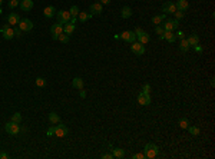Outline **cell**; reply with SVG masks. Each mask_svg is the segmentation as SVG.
<instances>
[{"label":"cell","instance_id":"obj_1","mask_svg":"<svg viewBox=\"0 0 215 159\" xmlns=\"http://www.w3.org/2000/svg\"><path fill=\"white\" fill-rule=\"evenodd\" d=\"M69 133V129L66 128L63 123H58V126H52L49 131H47V136H52V135H56L58 138H63Z\"/></svg>","mask_w":215,"mask_h":159},{"label":"cell","instance_id":"obj_2","mask_svg":"<svg viewBox=\"0 0 215 159\" xmlns=\"http://www.w3.org/2000/svg\"><path fill=\"white\" fill-rule=\"evenodd\" d=\"M143 151H145V158H149V159L157 158L159 155V148L155 143H146Z\"/></svg>","mask_w":215,"mask_h":159},{"label":"cell","instance_id":"obj_3","mask_svg":"<svg viewBox=\"0 0 215 159\" xmlns=\"http://www.w3.org/2000/svg\"><path fill=\"white\" fill-rule=\"evenodd\" d=\"M4 129H6V132L9 135H19L20 132V126L19 123H14V122H7L6 125H4Z\"/></svg>","mask_w":215,"mask_h":159},{"label":"cell","instance_id":"obj_4","mask_svg":"<svg viewBox=\"0 0 215 159\" xmlns=\"http://www.w3.org/2000/svg\"><path fill=\"white\" fill-rule=\"evenodd\" d=\"M1 33H3V37L6 40H10L14 37V30L12 29V26L10 25H4V26H1Z\"/></svg>","mask_w":215,"mask_h":159},{"label":"cell","instance_id":"obj_5","mask_svg":"<svg viewBox=\"0 0 215 159\" xmlns=\"http://www.w3.org/2000/svg\"><path fill=\"white\" fill-rule=\"evenodd\" d=\"M58 19H59V23H60V25H66V23H69L72 20V16L69 12L60 10V12H58Z\"/></svg>","mask_w":215,"mask_h":159},{"label":"cell","instance_id":"obj_6","mask_svg":"<svg viewBox=\"0 0 215 159\" xmlns=\"http://www.w3.org/2000/svg\"><path fill=\"white\" fill-rule=\"evenodd\" d=\"M165 23H163V29L165 30H175V29H178V26H179V22L175 19H165L163 20Z\"/></svg>","mask_w":215,"mask_h":159},{"label":"cell","instance_id":"obj_7","mask_svg":"<svg viewBox=\"0 0 215 159\" xmlns=\"http://www.w3.org/2000/svg\"><path fill=\"white\" fill-rule=\"evenodd\" d=\"M119 37H121V39H124L125 42H129V43H133V42H136V34H135V32H130V30L122 32Z\"/></svg>","mask_w":215,"mask_h":159},{"label":"cell","instance_id":"obj_8","mask_svg":"<svg viewBox=\"0 0 215 159\" xmlns=\"http://www.w3.org/2000/svg\"><path fill=\"white\" fill-rule=\"evenodd\" d=\"M19 29L22 32H30L33 29V23L29 19H23L19 22Z\"/></svg>","mask_w":215,"mask_h":159},{"label":"cell","instance_id":"obj_9","mask_svg":"<svg viewBox=\"0 0 215 159\" xmlns=\"http://www.w3.org/2000/svg\"><path fill=\"white\" fill-rule=\"evenodd\" d=\"M162 12H163L165 14H174V13L176 12L175 3H172V1H166V3H163Z\"/></svg>","mask_w":215,"mask_h":159},{"label":"cell","instance_id":"obj_10","mask_svg":"<svg viewBox=\"0 0 215 159\" xmlns=\"http://www.w3.org/2000/svg\"><path fill=\"white\" fill-rule=\"evenodd\" d=\"M130 50L135 53V54L141 56V54L145 53V47H143L142 43H139V42H133V43H132V46H130Z\"/></svg>","mask_w":215,"mask_h":159},{"label":"cell","instance_id":"obj_11","mask_svg":"<svg viewBox=\"0 0 215 159\" xmlns=\"http://www.w3.org/2000/svg\"><path fill=\"white\" fill-rule=\"evenodd\" d=\"M138 103H139V105H142V106L149 105V103H151L149 93H143V92L139 93V95H138Z\"/></svg>","mask_w":215,"mask_h":159},{"label":"cell","instance_id":"obj_12","mask_svg":"<svg viewBox=\"0 0 215 159\" xmlns=\"http://www.w3.org/2000/svg\"><path fill=\"white\" fill-rule=\"evenodd\" d=\"M50 32H52L53 34V39L58 40V36L60 33H63V25H60V23H56V25H53L52 27H50Z\"/></svg>","mask_w":215,"mask_h":159},{"label":"cell","instance_id":"obj_13","mask_svg":"<svg viewBox=\"0 0 215 159\" xmlns=\"http://www.w3.org/2000/svg\"><path fill=\"white\" fill-rule=\"evenodd\" d=\"M20 22V17L17 13H10L7 16V23L10 25V26H16V25H19Z\"/></svg>","mask_w":215,"mask_h":159},{"label":"cell","instance_id":"obj_14","mask_svg":"<svg viewBox=\"0 0 215 159\" xmlns=\"http://www.w3.org/2000/svg\"><path fill=\"white\" fill-rule=\"evenodd\" d=\"M175 6H176V10L185 12V10L189 7V3H188V0H176Z\"/></svg>","mask_w":215,"mask_h":159},{"label":"cell","instance_id":"obj_15","mask_svg":"<svg viewBox=\"0 0 215 159\" xmlns=\"http://www.w3.org/2000/svg\"><path fill=\"white\" fill-rule=\"evenodd\" d=\"M32 7H33L32 0H22V1H20V9H22L23 12H29V10H32Z\"/></svg>","mask_w":215,"mask_h":159},{"label":"cell","instance_id":"obj_16","mask_svg":"<svg viewBox=\"0 0 215 159\" xmlns=\"http://www.w3.org/2000/svg\"><path fill=\"white\" fill-rule=\"evenodd\" d=\"M89 10L92 12V14H100L103 12V7H102L100 3H93V4H91Z\"/></svg>","mask_w":215,"mask_h":159},{"label":"cell","instance_id":"obj_17","mask_svg":"<svg viewBox=\"0 0 215 159\" xmlns=\"http://www.w3.org/2000/svg\"><path fill=\"white\" fill-rule=\"evenodd\" d=\"M162 39H165L168 43H174L175 42V33L172 32V30H165V33H163V36H162Z\"/></svg>","mask_w":215,"mask_h":159},{"label":"cell","instance_id":"obj_18","mask_svg":"<svg viewBox=\"0 0 215 159\" xmlns=\"http://www.w3.org/2000/svg\"><path fill=\"white\" fill-rule=\"evenodd\" d=\"M111 151H112V155H113V158L122 159V158L125 156V151H124V149H121V148H113V146H111Z\"/></svg>","mask_w":215,"mask_h":159},{"label":"cell","instance_id":"obj_19","mask_svg":"<svg viewBox=\"0 0 215 159\" xmlns=\"http://www.w3.org/2000/svg\"><path fill=\"white\" fill-rule=\"evenodd\" d=\"M136 39H138V42L139 43H142V45H146V43H149V34L146 33V32H142L141 34H138L136 36Z\"/></svg>","mask_w":215,"mask_h":159},{"label":"cell","instance_id":"obj_20","mask_svg":"<svg viewBox=\"0 0 215 159\" xmlns=\"http://www.w3.org/2000/svg\"><path fill=\"white\" fill-rule=\"evenodd\" d=\"M187 40H188V43H189V46H191V47L198 46V43H199V37H198V34H196V33L191 34Z\"/></svg>","mask_w":215,"mask_h":159},{"label":"cell","instance_id":"obj_21","mask_svg":"<svg viewBox=\"0 0 215 159\" xmlns=\"http://www.w3.org/2000/svg\"><path fill=\"white\" fill-rule=\"evenodd\" d=\"M49 122H50L52 125H58V123H60V116H59L58 113L50 112L49 113Z\"/></svg>","mask_w":215,"mask_h":159},{"label":"cell","instance_id":"obj_22","mask_svg":"<svg viewBox=\"0 0 215 159\" xmlns=\"http://www.w3.org/2000/svg\"><path fill=\"white\" fill-rule=\"evenodd\" d=\"M73 32H75V23H66V25H63V33L72 34Z\"/></svg>","mask_w":215,"mask_h":159},{"label":"cell","instance_id":"obj_23","mask_svg":"<svg viewBox=\"0 0 215 159\" xmlns=\"http://www.w3.org/2000/svg\"><path fill=\"white\" fill-rule=\"evenodd\" d=\"M43 13H45L46 17H53V16H55V13H56V9H55L53 6H47V7H45Z\"/></svg>","mask_w":215,"mask_h":159},{"label":"cell","instance_id":"obj_24","mask_svg":"<svg viewBox=\"0 0 215 159\" xmlns=\"http://www.w3.org/2000/svg\"><path fill=\"white\" fill-rule=\"evenodd\" d=\"M163 20H165V14H157V16L152 17V23H154L155 26H159Z\"/></svg>","mask_w":215,"mask_h":159},{"label":"cell","instance_id":"obj_25","mask_svg":"<svg viewBox=\"0 0 215 159\" xmlns=\"http://www.w3.org/2000/svg\"><path fill=\"white\" fill-rule=\"evenodd\" d=\"M72 85L73 87H76V89H83V79H80V78H75V79L72 80Z\"/></svg>","mask_w":215,"mask_h":159},{"label":"cell","instance_id":"obj_26","mask_svg":"<svg viewBox=\"0 0 215 159\" xmlns=\"http://www.w3.org/2000/svg\"><path fill=\"white\" fill-rule=\"evenodd\" d=\"M92 17V14H89V13H86V12H79V14H78V20L79 22H88V20Z\"/></svg>","mask_w":215,"mask_h":159},{"label":"cell","instance_id":"obj_27","mask_svg":"<svg viewBox=\"0 0 215 159\" xmlns=\"http://www.w3.org/2000/svg\"><path fill=\"white\" fill-rule=\"evenodd\" d=\"M130 16H132V9H130L129 6L122 7V17H124V19H129Z\"/></svg>","mask_w":215,"mask_h":159},{"label":"cell","instance_id":"obj_28","mask_svg":"<svg viewBox=\"0 0 215 159\" xmlns=\"http://www.w3.org/2000/svg\"><path fill=\"white\" fill-rule=\"evenodd\" d=\"M189 43H188V40L187 39H182L181 40V45H179V49H181V50H182V52H188L189 50Z\"/></svg>","mask_w":215,"mask_h":159},{"label":"cell","instance_id":"obj_29","mask_svg":"<svg viewBox=\"0 0 215 159\" xmlns=\"http://www.w3.org/2000/svg\"><path fill=\"white\" fill-rule=\"evenodd\" d=\"M58 40L60 42V43H69V34L60 33V34L58 36Z\"/></svg>","mask_w":215,"mask_h":159},{"label":"cell","instance_id":"obj_30","mask_svg":"<svg viewBox=\"0 0 215 159\" xmlns=\"http://www.w3.org/2000/svg\"><path fill=\"white\" fill-rule=\"evenodd\" d=\"M188 131L192 136H198L199 135V128L198 126H188Z\"/></svg>","mask_w":215,"mask_h":159},{"label":"cell","instance_id":"obj_31","mask_svg":"<svg viewBox=\"0 0 215 159\" xmlns=\"http://www.w3.org/2000/svg\"><path fill=\"white\" fill-rule=\"evenodd\" d=\"M12 122H14V123H19V125H20V122H22V115H20L19 112L13 113V115H12Z\"/></svg>","mask_w":215,"mask_h":159},{"label":"cell","instance_id":"obj_32","mask_svg":"<svg viewBox=\"0 0 215 159\" xmlns=\"http://www.w3.org/2000/svg\"><path fill=\"white\" fill-rule=\"evenodd\" d=\"M69 13H70L72 17H76V19H78V14H79V9H78V6H72V9L69 10Z\"/></svg>","mask_w":215,"mask_h":159},{"label":"cell","instance_id":"obj_33","mask_svg":"<svg viewBox=\"0 0 215 159\" xmlns=\"http://www.w3.org/2000/svg\"><path fill=\"white\" fill-rule=\"evenodd\" d=\"M155 32H157V34L159 36V39H162L163 33H165V29H163V27H161V26H157V27H155Z\"/></svg>","mask_w":215,"mask_h":159},{"label":"cell","instance_id":"obj_34","mask_svg":"<svg viewBox=\"0 0 215 159\" xmlns=\"http://www.w3.org/2000/svg\"><path fill=\"white\" fill-rule=\"evenodd\" d=\"M188 126H189L188 119H181L179 120V128H182V129H188Z\"/></svg>","mask_w":215,"mask_h":159},{"label":"cell","instance_id":"obj_35","mask_svg":"<svg viewBox=\"0 0 215 159\" xmlns=\"http://www.w3.org/2000/svg\"><path fill=\"white\" fill-rule=\"evenodd\" d=\"M19 4H20V0H10V1H9V7H10V9H14V7L19 6Z\"/></svg>","mask_w":215,"mask_h":159},{"label":"cell","instance_id":"obj_36","mask_svg":"<svg viewBox=\"0 0 215 159\" xmlns=\"http://www.w3.org/2000/svg\"><path fill=\"white\" fill-rule=\"evenodd\" d=\"M174 16H175V20H178V22H179V20L184 17V12H181V10H176L175 13H174Z\"/></svg>","mask_w":215,"mask_h":159},{"label":"cell","instance_id":"obj_37","mask_svg":"<svg viewBox=\"0 0 215 159\" xmlns=\"http://www.w3.org/2000/svg\"><path fill=\"white\" fill-rule=\"evenodd\" d=\"M36 85H37L39 87L45 86V85H46V80L43 79V78H37V79H36Z\"/></svg>","mask_w":215,"mask_h":159},{"label":"cell","instance_id":"obj_38","mask_svg":"<svg viewBox=\"0 0 215 159\" xmlns=\"http://www.w3.org/2000/svg\"><path fill=\"white\" fill-rule=\"evenodd\" d=\"M132 158L133 159H145V153H135V155H132Z\"/></svg>","mask_w":215,"mask_h":159},{"label":"cell","instance_id":"obj_39","mask_svg":"<svg viewBox=\"0 0 215 159\" xmlns=\"http://www.w3.org/2000/svg\"><path fill=\"white\" fill-rule=\"evenodd\" d=\"M142 92H143V93H149V92H151V86H149V83L143 85V87H142Z\"/></svg>","mask_w":215,"mask_h":159},{"label":"cell","instance_id":"obj_40","mask_svg":"<svg viewBox=\"0 0 215 159\" xmlns=\"http://www.w3.org/2000/svg\"><path fill=\"white\" fill-rule=\"evenodd\" d=\"M175 37L179 40H182V39H185V33H184V32H178V33L175 34Z\"/></svg>","mask_w":215,"mask_h":159},{"label":"cell","instance_id":"obj_41","mask_svg":"<svg viewBox=\"0 0 215 159\" xmlns=\"http://www.w3.org/2000/svg\"><path fill=\"white\" fill-rule=\"evenodd\" d=\"M22 33H23V32L20 30L19 27H16V29H14V36H17V37H22Z\"/></svg>","mask_w":215,"mask_h":159},{"label":"cell","instance_id":"obj_42","mask_svg":"<svg viewBox=\"0 0 215 159\" xmlns=\"http://www.w3.org/2000/svg\"><path fill=\"white\" fill-rule=\"evenodd\" d=\"M102 158L103 159H113V155H112V153H105V155H102Z\"/></svg>","mask_w":215,"mask_h":159},{"label":"cell","instance_id":"obj_43","mask_svg":"<svg viewBox=\"0 0 215 159\" xmlns=\"http://www.w3.org/2000/svg\"><path fill=\"white\" fill-rule=\"evenodd\" d=\"M7 158H9V155H7V153L0 152V159H7Z\"/></svg>","mask_w":215,"mask_h":159},{"label":"cell","instance_id":"obj_44","mask_svg":"<svg viewBox=\"0 0 215 159\" xmlns=\"http://www.w3.org/2000/svg\"><path fill=\"white\" fill-rule=\"evenodd\" d=\"M99 3H100V4H109L111 0H99Z\"/></svg>","mask_w":215,"mask_h":159},{"label":"cell","instance_id":"obj_45","mask_svg":"<svg viewBox=\"0 0 215 159\" xmlns=\"http://www.w3.org/2000/svg\"><path fill=\"white\" fill-rule=\"evenodd\" d=\"M80 96H82V98H86V93L83 89H80Z\"/></svg>","mask_w":215,"mask_h":159},{"label":"cell","instance_id":"obj_46","mask_svg":"<svg viewBox=\"0 0 215 159\" xmlns=\"http://www.w3.org/2000/svg\"><path fill=\"white\" fill-rule=\"evenodd\" d=\"M194 49H196V50H198V52H199V53L202 52V49H201V47H199V46H195V47H194Z\"/></svg>","mask_w":215,"mask_h":159},{"label":"cell","instance_id":"obj_47","mask_svg":"<svg viewBox=\"0 0 215 159\" xmlns=\"http://www.w3.org/2000/svg\"><path fill=\"white\" fill-rule=\"evenodd\" d=\"M1 3H3V0H0V4H1Z\"/></svg>","mask_w":215,"mask_h":159},{"label":"cell","instance_id":"obj_48","mask_svg":"<svg viewBox=\"0 0 215 159\" xmlns=\"http://www.w3.org/2000/svg\"><path fill=\"white\" fill-rule=\"evenodd\" d=\"M0 14H1V9H0Z\"/></svg>","mask_w":215,"mask_h":159}]
</instances>
